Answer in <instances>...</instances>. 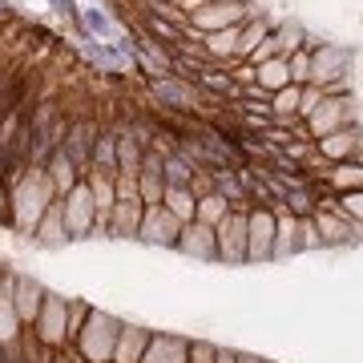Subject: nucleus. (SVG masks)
Listing matches in <instances>:
<instances>
[{
  "label": "nucleus",
  "instance_id": "1",
  "mask_svg": "<svg viewBox=\"0 0 363 363\" xmlns=\"http://www.w3.org/2000/svg\"><path fill=\"white\" fill-rule=\"evenodd\" d=\"M355 65V49L339 45V40H311V85L335 97L347 93V73Z\"/></svg>",
  "mask_w": 363,
  "mask_h": 363
},
{
  "label": "nucleus",
  "instance_id": "2",
  "mask_svg": "<svg viewBox=\"0 0 363 363\" xmlns=\"http://www.w3.org/2000/svg\"><path fill=\"white\" fill-rule=\"evenodd\" d=\"M52 182L49 174H45V166H33V174H28L21 186H16V194H13V210H16V226L25 234L37 230V222L45 218V210L52 206Z\"/></svg>",
  "mask_w": 363,
  "mask_h": 363
},
{
  "label": "nucleus",
  "instance_id": "3",
  "mask_svg": "<svg viewBox=\"0 0 363 363\" xmlns=\"http://www.w3.org/2000/svg\"><path fill=\"white\" fill-rule=\"evenodd\" d=\"M355 97L351 93H335V97H323V105L315 109L303 125H307V138L311 142H319V138H327V133H335V130H347V125H355Z\"/></svg>",
  "mask_w": 363,
  "mask_h": 363
},
{
  "label": "nucleus",
  "instance_id": "4",
  "mask_svg": "<svg viewBox=\"0 0 363 363\" xmlns=\"http://www.w3.org/2000/svg\"><path fill=\"white\" fill-rule=\"evenodd\" d=\"M117 335H121V323H117V319H109L105 311H89L77 343H81V351H85L89 363H105V359H113Z\"/></svg>",
  "mask_w": 363,
  "mask_h": 363
},
{
  "label": "nucleus",
  "instance_id": "5",
  "mask_svg": "<svg viewBox=\"0 0 363 363\" xmlns=\"http://www.w3.org/2000/svg\"><path fill=\"white\" fill-rule=\"evenodd\" d=\"M150 93H154V101L169 113H198V101H202V89H198L194 81L186 77H154L150 81Z\"/></svg>",
  "mask_w": 363,
  "mask_h": 363
},
{
  "label": "nucleus",
  "instance_id": "6",
  "mask_svg": "<svg viewBox=\"0 0 363 363\" xmlns=\"http://www.w3.org/2000/svg\"><path fill=\"white\" fill-rule=\"evenodd\" d=\"M274 250V206L247 210V262H271Z\"/></svg>",
  "mask_w": 363,
  "mask_h": 363
},
{
  "label": "nucleus",
  "instance_id": "7",
  "mask_svg": "<svg viewBox=\"0 0 363 363\" xmlns=\"http://www.w3.org/2000/svg\"><path fill=\"white\" fill-rule=\"evenodd\" d=\"M61 210H65V226L69 238H89L93 234V218H97V206H93V194L85 182H77L65 198H61Z\"/></svg>",
  "mask_w": 363,
  "mask_h": 363
},
{
  "label": "nucleus",
  "instance_id": "8",
  "mask_svg": "<svg viewBox=\"0 0 363 363\" xmlns=\"http://www.w3.org/2000/svg\"><path fill=\"white\" fill-rule=\"evenodd\" d=\"M214 238H218L222 262H247V210H230L214 226Z\"/></svg>",
  "mask_w": 363,
  "mask_h": 363
},
{
  "label": "nucleus",
  "instance_id": "9",
  "mask_svg": "<svg viewBox=\"0 0 363 363\" xmlns=\"http://www.w3.org/2000/svg\"><path fill=\"white\" fill-rule=\"evenodd\" d=\"M178 234H182V222L162 202L157 206H145L142 226H138V238L142 242H150V247H178Z\"/></svg>",
  "mask_w": 363,
  "mask_h": 363
},
{
  "label": "nucleus",
  "instance_id": "10",
  "mask_svg": "<svg viewBox=\"0 0 363 363\" xmlns=\"http://www.w3.org/2000/svg\"><path fill=\"white\" fill-rule=\"evenodd\" d=\"M359 145H363V130L359 125H347V130H335V133H327V138H319L315 154L323 157L327 166H339V162H355Z\"/></svg>",
  "mask_w": 363,
  "mask_h": 363
},
{
  "label": "nucleus",
  "instance_id": "11",
  "mask_svg": "<svg viewBox=\"0 0 363 363\" xmlns=\"http://www.w3.org/2000/svg\"><path fill=\"white\" fill-rule=\"evenodd\" d=\"M33 327L40 331V343H49V347L65 343L69 298H61V295H45V303H40V315H37V323H33Z\"/></svg>",
  "mask_w": 363,
  "mask_h": 363
},
{
  "label": "nucleus",
  "instance_id": "12",
  "mask_svg": "<svg viewBox=\"0 0 363 363\" xmlns=\"http://www.w3.org/2000/svg\"><path fill=\"white\" fill-rule=\"evenodd\" d=\"M178 250L190 255V259H202V262H214L218 259V238H214V226L206 222H182V234H178Z\"/></svg>",
  "mask_w": 363,
  "mask_h": 363
},
{
  "label": "nucleus",
  "instance_id": "13",
  "mask_svg": "<svg viewBox=\"0 0 363 363\" xmlns=\"http://www.w3.org/2000/svg\"><path fill=\"white\" fill-rule=\"evenodd\" d=\"M142 198H130V202H113L109 210V230L105 238H138V226H142Z\"/></svg>",
  "mask_w": 363,
  "mask_h": 363
},
{
  "label": "nucleus",
  "instance_id": "14",
  "mask_svg": "<svg viewBox=\"0 0 363 363\" xmlns=\"http://www.w3.org/2000/svg\"><path fill=\"white\" fill-rule=\"evenodd\" d=\"M298 255V218L286 206H274V250L271 259H291Z\"/></svg>",
  "mask_w": 363,
  "mask_h": 363
},
{
  "label": "nucleus",
  "instance_id": "15",
  "mask_svg": "<svg viewBox=\"0 0 363 363\" xmlns=\"http://www.w3.org/2000/svg\"><path fill=\"white\" fill-rule=\"evenodd\" d=\"M45 174H49V182H52V194L57 198H65L73 186L81 182V169H77V162L65 154V150H52V157L45 162Z\"/></svg>",
  "mask_w": 363,
  "mask_h": 363
},
{
  "label": "nucleus",
  "instance_id": "16",
  "mask_svg": "<svg viewBox=\"0 0 363 363\" xmlns=\"http://www.w3.org/2000/svg\"><path fill=\"white\" fill-rule=\"evenodd\" d=\"M33 242H37V247H65L69 242V226H65L61 202H52V206L45 210V218H40L37 230H33Z\"/></svg>",
  "mask_w": 363,
  "mask_h": 363
},
{
  "label": "nucleus",
  "instance_id": "17",
  "mask_svg": "<svg viewBox=\"0 0 363 363\" xmlns=\"http://www.w3.org/2000/svg\"><path fill=\"white\" fill-rule=\"evenodd\" d=\"M45 286L40 283H28V279H16L13 286V307H16V319L21 323H37V315H40V303H45Z\"/></svg>",
  "mask_w": 363,
  "mask_h": 363
},
{
  "label": "nucleus",
  "instance_id": "18",
  "mask_svg": "<svg viewBox=\"0 0 363 363\" xmlns=\"http://www.w3.org/2000/svg\"><path fill=\"white\" fill-rule=\"evenodd\" d=\"M142 363H190V343L174 335H150Z\"/></svg>",
  "mask_w": 363,
  "mask_h": 363
},
{
  "label": "nucleus",
  "instance_id": "19",
  "mask_svg": "<svg viewBox=\"0 0 363 363\" xmlns=\"http://www.w3.org/2000/svg\"><path fill=\"white\" fill-rule=\"evenodd\" d=\"M145 347H150V331L145 327H121L113 347V363H142Z\"/></svg>",
  "mask_w": 363,
  "mask_h": 363
},
{
  "label": "nucleus",
  "instance_id": "20",
  "mask_svg": "<svg viewBox=\"0 0 363 363\" xmlns=\"http://www.w3.org/2000/svg\"><path fill=\"white\" fill-rule=\"evenodd\" d=\"M274 40H279V49H283V57H291V52L307 49L311 45V33H307V25L298 21V16H286V21H274Z\"/></svg>",
  "mask_w": 363,
  "mask_h": 363
},
{
  "label": "nucleus",
  "instance_id": "21",
  "mask_svg": "<svg viewBox=\"0 0 363 363\" xmlns=\"http://www.w3.org/2000/svg\"><path fill=\"white\" fill-rule=\"evenodd\" d=\"M210 182H214V194L226 198V206L230 210H250L247 190H242V182H238L234 169H210Z\"/></svg>",
  "mask_w": 363,
  "mask_h": 363
},
{
  "label": "nucleus",
  "instance_id": "22",
  "mask_svg": "<svg viewBox=\"0 0 363 363\" xmlns=\"http://www.w3.org/2000/svg\"><path fill=\"white\" fill-rule=\"evenodd\" d=\"M255 85L262 93H279L291 85V65H286V57H271V61H262L255 65Z\"/></svg>",
  "mask_w": 363,
  "mask_h": 363
},
{
  "label": "nucleus",
  "instance_id": "23",
  "mask_svg": "<svg viewBox=\"0 0 363 363\" xmlns=\"http://www.w3.org/2000/svg\"><path fill=\"white\" fill-rule=\"evenodd\" d=\"M81 33H85L89 40H113L117 25H113V16L105 13L101 4H89V9H81Z\"/></svg>",
  "mask_w": 363,
  "mask_h": 363
},
{
  "label": "nucleus",
  "instance_id": "24",
  "mask_svg": "<svg viewBox=\"0 0 363 363\" xmlns=\"http://www.w3.org/2000/svg\"><path fill=\"white\" fill-rule=\"evenodd\" d=\"M323 182L335 190V194H351V190H363V162H339L323 174Z\"/></svg>",
  "mask_w": 363,
  "mask_h": 363
},
{
  "label": "nucleus",
  "instance_id": "25",
  "mask_svg": "<svg viewBox=\"0 0 363 363\" xmlns=\"http://www.w3.org/2000/svg\"><path fill=\"white\" fill-rule=\"evenodd\" d=\"M162 206H166L178 222H194V206H198V198L190 194V190H166V194H162Z\"/></svg>",
  "mask_w": 363,
  "mask_h": 363
},
{
  "label": "nucleus",
  "instance_id": "26",
  "mask_svg": "<svg viewBox=\"0 0 363 363\" xmlns=\"http://www.w3.org/2000/svg\"><path fill=\"white\" fill-rule=\"evenodd\" d=\"M226 214H230V206H226V198H218V194H202L198 206H194V218L206 222V226H218Z\"/></svg>",
  "mask_w": 363,
  "mask_h": 363
},
{
  "label": "nucleus",
  "instance_id": "27",
  "mask_svg": "<svg viewBox=\"0 0 363 363\" xmlns=\"http://www.w3.org/2000/svg\"><path fill=\"white\" fill-rule=\"evenodd\" d=\"M286 65H291V85H311V45L291 52Z\"/></svg>",
  "mask_w": 363,
  "mask_h": 363
},
{
  "label": "nucleus",
  "instance_id": "28",
  "mask_svg": "<svg viewBox=\"0 0 363 363\" xmlns=\"http://www.w3.org/2000/svg\"><path fill=\"white\" fill-rule=\"evenodd\" d=\"M323 97L327 93L319 89V85H303V89H298V121H307V117L323 105Z\"/></svg>",
  "mask_w": 363,
  "mask_h": 363
},
{
  "label": "nucleus",
  "instance_id": "29",
  "mask_svg": "<svg viewBox=\"0 0 363 363\" xmlns=\"http://www.w3.org/2000/svg\"><path fill=\"white\" fill-rule=\"evenodd\" d=\"M298 250H323V238L315 230V218H298Z\"/></svg>",
  "mask_w": 363,
  "mask_h": 363
},
{
  "label": "nucleus",
  "instance_id": "30",
  "mask_svg": "<svg viewBox=\"0 0 363 363\" xmlns=\"http://www.w3.org/2000/svg\"><path fill=\"white\" fill-rule=\"evenodd\" d=\"M339 210L351 214L355 222H363V190H351V194H339Z\"/></svg>",
  "mask_w": 363,
  "mask_h": 363
},
{
  "label": "nucleus",
  "instance_id": "31",
  "mask_svg": "<svg viewBox=\"0 0 363 363\" xmlns=\"http://www.w3.org/2000/svg\"><path fill=\"white\" fill-rule=\"evenodd\" d=\"M218 359V347H210V343H190V363H214Z\"/></svg>",
  "mask_w": 363,
  "mask_h": 363
},
{
  "label": "nucleus",
  "instance_id": "32",
  "mask_svg": "<svg viewBox=\"0 0 363 363\" xmlns=\"http://www.w3.org/2000/svg\"><path fill=\"white\" fill-rule=\"evenodd\" d=\"M49 4H52V13H61L65 21L81 25V9H77V0H49Z\"/></svg>",
  "mask_w": 363,
  "mask_h": 363
},
{
  "label": "nucleus",
  "instance_id": "33",
  "mask_svg": "<svg viewBox=\"0 0 363 363\" xmlns=\"http://www.w3.org/2000/svg\"><path fill=\"white\" fill-rule=\"evenodd\" d=\"M214 363H238V351H226V347H218V359Z\"/></svg>",
  "mask_w": 363,
  "mask_h": 363
},
{
  "label": "nucleus",
  "instance_id": "34",
  "mask_svg": "<svg viewBox=\"0 0 363 363\" xmlns=\"http://www.w3.org/2000/svg\"><path fill=\"white\" fill-rule=\"evenodd\" d=\"M238 363H271V359H259V355H238Z\"/></svg>",
  "mask_w": 363,
  "mask_h": 363
},
{
  "label": "nucleus",
  "instance_id": "35",
  "mask_svg": "<svg viewBox=\"0 0 363 363\" xmlns=\"http://www.w3.org/2000/svg\"><path fill=\"white\" fill-rule=\"evenodd\" d=\"M4 9H9V0H0V13H4Z\"/></svg>",
  "mask_w": 363,
  "mask_h": 363
}]
</instances>
